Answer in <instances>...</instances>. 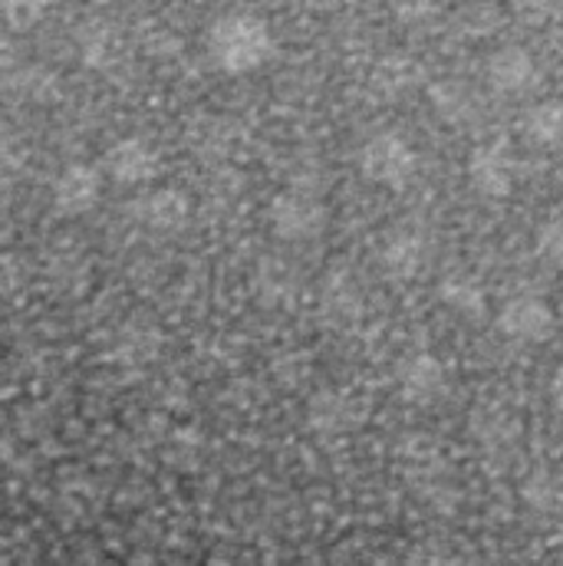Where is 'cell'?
I'll use <instances>...</instances> for the list:
<instances>
[{
	"instance_id": "obj_1",
	"label": "cell",
	"mask_w": 563,
	"mask_h": 566,
	"mask_svg": "<svg viewBox=\"0 0 563 566\" xmlns=\"http://www.w3.org/2000/svg\"><path fill=\"white\" fill-rule=\"evenodd\" d=\"M514 336H524V339H541L548 329H551V310L538 300H518L508 306L504 319H501Z\"/></svg>"
},
{
	"instance_id": "obj_2",
	"label": "cell",
	"mask_w": 563,
	"mask_h": 566,
	"mask_svg": "<svg viewBox=\"0 0 563 566\" xmlns=\"http://www.w3.org/2000/svg\"><path fill=\"white\" fill-rule=\"evenodd\" d=\"M494 80L501 83V86H508V90H521V86H528L531 83V73H534V66L528 63V56H521V53H501L498 60H494Z\"/></svg>"
},
{
	"instance_id": "obj_3",
	"label": "cell",
	"mask_w": 563,
	"mask_h": 566,
	"mask_svg": "<svg viewBox=\"0 0 563 566\" xmlns=\"http://www.w3.org/2000/svg\"><path fill=\"white\" fill-rule=\"evenodd\" d=\"M531 133L544 142L563 139V103H548V106H538L528 119Z\"/></svg>"
},
{
	"instance_id": "obj_4",
	"label": "cell",
	"mask_w": 563,
	"mask_h": 566,
	"mask_svg": "<svg viewBox=\"0 0 563 566\" xmlns=\"http://www.w3.org/2000/svg\"><path fill=\"white\" fill-rule=\"evenodd\" d=\"M554 399L563 406V373L557 376V382H554Z\"/></svg>"
}]
</instances>
